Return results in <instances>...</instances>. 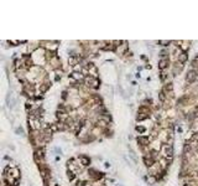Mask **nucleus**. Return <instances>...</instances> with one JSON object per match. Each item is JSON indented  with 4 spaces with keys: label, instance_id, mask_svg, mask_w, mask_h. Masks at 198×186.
Wrapping results in <instances>:
<instances>
[{
    "label": "nucleus",
    "instance_id": "obj_12",
    "mask_svg": "<svg viewBox=\"0 0 198 186\" xmlns=\"http://www.w3.org/2000/svg\"><path fill=\"white\" fill-rule=\"evenodd\" d=\"M191 150V145L189 144H186L184 145V153H187V151H189Z\"/></svg>",
    "mask_w": 198,
    "mask_h": 186
},
{
    "label": "nucleus",
    "instance_id": "obj_1",
    "mask_svg": "<svg viewBox=\"0 0 198 186\" xmlns=\"http://www.w3.org/2000/svg\"><path fill=\"white\" fill-rule=\"evenodd\" d=\"M197 77H198V73H197V71H194V70H191V71H188V73H187V76H186V79H187V82H189V83H193V82L197 79Z\"/></svg>",
    "mask_w": 198,
    "mask_h": 186
},
{
    "label": "nucleus",
    "instance_id": "obj_3",
    "mask_svg": "<svg viewBox=\"0 0 198 186\" xmlns=\"http://www.w3.org/2000/svg\"><path fill=\"white\" fill-rule=\"evenodd\" d=\"M167 65H168V58H166V57H163L158 61V68L160 70H165L167 67Z\"/></svg>",
    "mask_w": 198,
    "mask_h": 186
},
{
    "label": "nucleus",
    "instance_id": "obj_8",
    "mask_svg": "<svg viewBox=\"0 0 198 186\" xmlns=\"http://www.w3.org/2000/svg\"><path fill=\"white\" fill-rule=\"evenodd\" d=\"M158 97H160V101H161V102H165V99H166V96H165V92H161Z\"/></svg>",
    "mask_w": 198,
    "mask_h": 186
},
{
    "label": "nucleus",
    "instance_id": "obj_7",
    "mask_svg": "<svg viewBox=\"0 0 198 186\" xmlns=\"http://www.w3.org/2000/svg\"><path fill=\"white\" fill-rule=\"evenodd\" d=\"M79 159L82 160L83 165H88V164H89V159H88V158H85V156H80Z\"/></svg>",
    "mask_w": 198,
    "mask_h": 186
},
{
    "label": "nucleus",
    "instance_id": "obj_6",
    "mask_svg": "<svg viewBox=\"0 0 198 186\" xmlns=\"http://www.w3.org/2000/svg\"><path fill=\"white\" fill-rule=\"evenodd\" d=\"M138 141H139L141 145H147V144H149V139H147V138H139Z\"/></svg>",
    "mask_w": 198,
    "mask_h": 186
},
{
    "label": "nucleus",
    "instance_id": "obj_4",
    "mask_svg": "<svg viewBox=\"0 0 198 186\" xmlns=\"http://www.w3.org/2000/svg\"><path fill=\"white\" fill-rule=\"evenodd\" d=\"M187 60H188V53H187L186 51H183V52H181V53L178 55V61H179V62L183 63V62H186Z\"/></svg>",
    "mask_w": 198,
    "mask_h": 186
},
{
    "label": "nucleus",
    "instance_id": "obj_9",
    "mask_svg": "<svg viewBox=\"0 0 198 186\" xmlns=\"http://www.w3.org/2000/svg\"><path fill=\"white\" fill-rule=\"evenodd\" d=\"M98 125H102V127H105L107 125V122H104V120H98Z\"/></svg>",
    "mask_w": 198,
    "mask_h": 186
},
{
    "label": "nucleus",
    "instance_id": "obj_15",
    "mask_svg": "<svg viewBox=\"0 0 198 186\" xmlns=\"http://www.w3.org/2000/svg\"><path fill=\"white\" fill-rule=\"evenodd\" d=\"M184 186H191V185H188V184H186V185H184Z\"/></svg>",
    "mask_w": 198,
    "mask_h": 186
},
{
    "label": "nucleus",
    "instance_id": "obj_13",
    "mask_svg": "<svg viewBox=\"0 0 198 186\" xmlns=\"http://www.w3.org/2000/svg\"><path fill=\"white\" fill-rule=\"evenodd\" d=\"M136 130H138V132H140V133H144V132H145V128H144V127H138V128H136Z\"/></svg>",
    "mask_w": 198,
    "mask_h": 186
},
{
    "label": "nucleus",
    "instance_id": "obj_11",
    "mask_svg": "<svg viewBox=\"0 0 198 186\" xmlns=\"http://www.w3.org/2000/svg\"><path fill=\"white\" fill-rule=\"evenodd\" d=\"M68 179H69V180H73V179H74V174H73L72 171H68Z\"/></svg>",
    "mask_w": 198,
    "mask_h": 186
},
{
    "label": "nucleus",
    "instance_id": "obj_10",
    "mask_svg": "<svg viewBox=\"0 0 198 186\" xmlns=\"http://www.w3.org/2000/svg\"><path fill=\"white\" fill-rule=\"evenodd\" d=\"M160 44H161L162 46H167V45L170 44V41H167V40H162V41H160Z\"/></svg>",
    "mask_w": 198,
    "mask_h": 186
},
{
    "label": "nucleus",
    "instance_id": "obj_2",
    "mask_svg": "<svg viewBox=\"0 0 198 186\" xmlns=\"http://www.w3.org/2000/svg\"><path fill=\"white\" fill-rule=\"evenodd\" d=\"M162 151H163V155H165L167 159H168V158H170V159L172 158V153H173V151H172V148H171V146L163 145V146H162Z\"/></svg>",
    "mask_w": 198,
    "mask_h": 186
},
{
    "label": "nucleus",
    "instance_id": "obj_5",
    "mask_svg": "<svg viewBox=\"0 0 198 186\" xmlns=\"http://www.w3.org/2000/svg\"><path fill=\"white\" fill-rule=\"evenodd\" d=\"M82 78H83V76H82L79 72H73V73H72V79L78 81V79H82Z\"/></svg>",
    "mask_w": 198,
    "mask_h": 186
},
{
    "label": "nucleus",
    "instance_id": "obj_14",
    "mask_svg": "<svg viewBox=\"0 0 198 186\" xmlns=\"http://www.w3.org/2000/svg\"><path fill=\"white\" fill-rule=\"evenodd\" d=\"M149 181H150L151 184H154V182L156 181V179H155V177H149Z\"/></svg>",
    "mask_w": 198,
    "mask_h": 186
}]
</instances>
